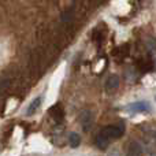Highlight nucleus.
I'll return each mask as SVG.
<instances>
[{"label":"nucleus","instance_id":"obj_1","mask_svg":"<svg viewBox=\"0 0 156 156\" xmlns=\"http://www.w3.org/2000/svg\"><path fill=\"white\" fill-rule=\"evenodd\" d=\"M101 133L104 137H107L108 140H115V138H121L125 134V125L123 123H115V125H108L101 130Z\"/></svg>","mask_w":156,"mask_h":156},{"label":"nucleus","instance_id":"obj_2","mask_svg":"<svg viewBox=\"0 0 156 156\" xmlns=\"http://www.w3.org/2000/svg\"><path fill=\"white\" fill-rule=\"evenodd\" d=\"M126 112H129L130 115H136V114H143V112H148L151 111V104L145 100H138V101H134L132 104H129L126 108Z\"/></svg>","mask_w":156,"mask_h":156},{"label":"nucleus","instance_id":"obj_3","mask_svg":"<svg viewBox=\"0 0 156 156\" xmlns=\"http://www.w3.org/2000/svg\"><path fill=\"white\" fill-rule=\"evenodd\" d=\"M118 88H119V77L116 76V74H111V76L105 80V83H104L105 92L112 93V92H115Z\"/></svg>","mask_w":156,"mask_h":156},{"label":"nucleus","instance_id":"obj_4","mask_svg":"<svg viewBox=\"0 0 156 156\" xmlns=\"http://www.w3.org/2000/svg\"><path fill=\"white\" fill-rule=\"evenodd\" d=\"M48 112H49V115L52 116V119L56 122H62L63 119H65V110H63V107L60 104L52 105Z\"/></svg>","mask_w":156,"mask_h":156},{"label":"nucleus","instance_id":"obj_5","mask_svg":"<svg viewBox=\"0 0 156 156\" xmlns=\"http://www.w3.org/2000/svg\"><path fill=\"white\" fill-rule=\"evenodd\" d=\"M92 115H93V114H92V111H89V110H85L81 112L80 122H81V125H82V129L89 130V127H90V125H92V121H93V116Z\"/></svg>","mask_w":156,"mask_h":156},{"label":"nucleus","instance_id":"obj_6","mask_svg":"<svg viewBox=\"0 0 156 156\" xmlns=\"http://www.w3.org/2000/svg\"><path fill=\"white\" fill-rule=\"evenodd\" d=\"M127 156H143V147L137 141H132L127 148Z\"/></svg>","mask_w":156,"mask_h":156},{"label":"nucleus","instance_id":"obj_7","mask_svg":"<svg viewBox=\"0 0 156 156\" xmlns=\"http://www.w3.org/2000/svg\"><path fill=\"white\" fill-rule=\"evenodd\" d=\"M41 103H43V97H36L34 100H33L32 103H30V105L27 107V110H26V115L27 116H32L33 114H36V111L40 108V105H41Z\"/></svg>","mask_w":156,"mask_h":156},{"label":"nucleus","instance_id":"obj_8","mask_svg":"<svg viewBox=\"0 0 156 156\" xmlns=\"http://www.w3.org/2000/svg\"><path fill=\"white\" fill-rule=\"evenodd\" d=\"M96 145L99 147L100 149H105L108 145H110V140H108L107 137H104L101 133H99L96 137Z\"/></svg>","mask_w":156,"mask_h":156},{"label":"nucleus","instance_id":"obj_9","mask_svg":"<svg viewBox=\"0 0 156 156\" xmlns=\"http://www.w3.org/2000/svg\"><path fill=\"white\" fill-rule=\"evenodd\" d=\"M69 143H70V145L73 147V148H77V147H80L81 144V137L78 133H71L70 136H69Z\"/></svg>","mask_w":156,"mask_h":156},{"label":"nucleus","instance_id":"obj_10","mask_svg":"<svg viewBox=\"0 0 156 156\" xmlns=\"http://www.w3.org/2000/svg\"><path fill=\"white\" fill-rule=\"evenodd\" d=\"M108 156H121V154H119V151H116V149H114V151L110 152V155Z\"/></svg>","mask_w":156,"mask_h":156},{"label":"nucleus","instance_id":"obj_11","mask_svg":"<svg viewBox=\"0 0 156 156\" xmlns=\"http://www.w3.org/2000/svg\"><path fill=\"white\" fill-rule=\"evenodd\" d=\"M154 67H155V70H156V62H155V65H154Z\"/></svg>","mask_w":156,"mask_h":156}]
</instances>
